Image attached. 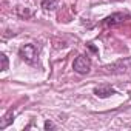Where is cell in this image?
Here are the masks:
<instances>
[{
	"label": "cell",
	"instance_id": "6da1fadb",
	"mask_svg": "<svg viewBox=\"0 0 131 131\" xmlns=\"http://www.w3.org/2000/svg\"><path fill=\"white\" fill-rule=\"evenodd\" d=\"M19 56L22 57V60H25L26 63H31L34 65L37 57H39V48L34 45V43H26V45H22L20 49H19Z\"/></svg>",
	"mask_w": 131,
	"mask_h": 131
},
{
	"label": "cell",
	"instance_id": "7a4b0ae2",
	"mask_svg": "<svg viewBox=\"0 0 131 131\" xmlns=\"http://www.w3.org/2000/svg\"><path fill=\"white\" fill-rule=\"evenodd\" d=\"M73 70L77 74H88L90 70H91V60H90V57L83 56V54H80L79 57H76V60L73 63Z\"/></svg>",
	"mask_w": 131,
	"mask_h": 131
},
{
	"label": "cell",
	"instance_id": "3957f363",
	"mask_svg": "<svg viewBox=\"0 0 131 131\" xmlns=\"http://www.w3.org/2000/svg\"><path fill=\"white\" fill-rule=\"evenodd\" d=\"M128 17H129L128 13H114V14L108 16L103 20V25H106V26H116V25H120L125 20H128Z\"/></svg>",
	"mask_w": 131,
	"mask_h": 131
},
{
	"label": "cell",
	"instance_id": "277c9868",
	"mask_svg": "<svg viewBox=\"0 0 131 131\" xmlns=\"http://www.w3.org/2000/svg\"><path fill=\"white\" fill-rule=\"evenodd\" d=\"M94 94H96L97 97H100V99H105V97H110V96L116 94V91H114L111 86H108V85H102V86L94 88Z\"/></svg>",
	"mask_w": 131,
	"mask_h": 131
},
{
	"label": "cell",
	"instance_id": "5b68a950",
	"mask_svg": "<svg viewBox=\"0 0 131 131\" xmlns=\"http://www.w3.org/2000/svg\"><path fill=\"white\" fill-rule=\"evenodd\" d=\"M59 5V0H42V8L46 11H52L56 9Z\"/></svg>",
	"mask_w": 131,
	"mask_h": 131
},
{
	"label": "cell",
	"instance_id": "8992f818",
	"mask_svg": "<svg viewBox=\"0 0 131 131\" xmlns=\"http://www.w3.org/2000/svg\"><path fill=\"white\" fill-rule=\"evenodd\" d=\"M14 120V113L13 111H8V114L3 117V120H2V123H0V129H3V128H6L11 122Z\"/></svg>",
	"mask_w": 131,
	"mask_h": 131
},
{
	"label": "cell",
	"instance_id": "52a82bcc",
	"mask_svg": "<svg viewBox=\"0 0 131 131\" xmlns=\"http://www.w3.org/2000/svg\"><path fill=\"white\" fill-rule=\"evenodd\" d=\"M0 59H2V71H6L8 70V65H9L6 54H2V56H0Z\"/></svg>",
	"mask_w": 131,
	"mask_h": 131
},
{
	"label": "cell",
	"instance_id": "ba28073f",
	"mask_svg": "<svg viewBox=\"0 0 131 131\" xmlns=\"http://www.w3.org/2000/svg\"><path fill=\"white\" fill-rule=\"evenodd\" d=\"M51 128H54V123L49 122V120H46L45 122V129H51Z\"/></svg>",
	"mask_w": 131,
	"mask_h": 131
},
{
	"label": "cell",
	"instance_id": "9c48e42d",
	"mask_svg": "<svg viewBox=\"0 0 131 131\" xmlns=\"http://www.w3.org/2000/svg\"><path fill=\"white\" fill-rule=\"evenodd\" d=\"M111 2H120V0H111Z\"/></svg>",
	"mask_w": 131,
	"mask_h": 131
}]
</instances>
